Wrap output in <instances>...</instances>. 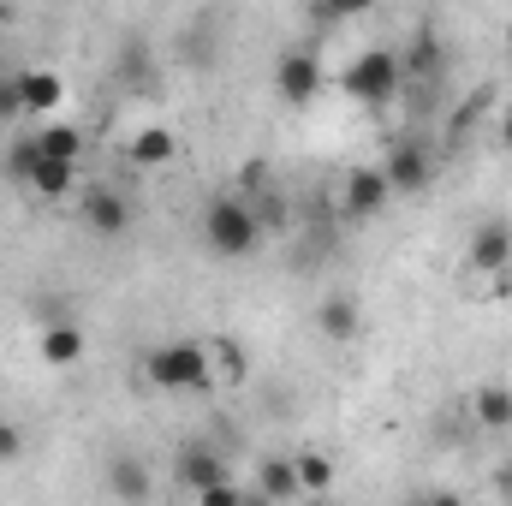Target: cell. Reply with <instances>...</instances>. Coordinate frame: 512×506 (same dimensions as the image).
I'll return each mask as SVG.
<instances>
[{
  "instance_id": "cell-1",
  "label": "cell",
  "mask_w": 512,
  "mask_h": 506,
  "mask_svg": "<svg viewBox=\"0 0 512 506\" xmlns=\"http://www.w3.org/2000/svg\"><path fill=\"white\" fill-rule=\"evenodd\" d=\"M203 245L215 256H251L262 245V221L245 197H215L203 209Z\"/></svg>"
},
{
  "instance_id": "cell-2",
  "label": "cell",
  "mask_w": 512,
  "mask_h": 506,
  "mask_svg": "<svg viewBox=\"0 0 512 506\" xmlns=\"http://www.w3.org/2000/svg\"><path fill=\"white\" fill-rule=\"evenodd\" d=\"M399 84H405V72H399V54H387V48H370V54H358V60L346 66V90H352L358 102H370V108L393 102Z\"/></svg>"
},
{
  "instance_id": "cell-3",
  "label": "cell",
  "mask_w": 512,
  "mask_h": 506,
  "mask_svg": "<svg viewBox=\"0 0 512 506\" xmlns=\"http://www.w3.org/2000/svg\"><path fill=\"white\" fill-rule=\"evenodd\" d=\"M209 346H161L149 352V381L155 387H209Z\"/></svg>"
},
{
  "instance_id": "cell-4",
  "label": "cell",
  "mask_w": 512,
  "mask_h": 506,
  "mask_svg": "<svg viewBox=\"0 0 512 506\" xmlns=\"http://www.w3.org/2000/svg\"><path fill=\"white\" fill-rule=\"evenodd\" d=\"M387 197H393V185H387V173H382V167H358V173L346 179L340 215H346V221H370V215L382 209Z\"/></svg>"
},
{
  "instance_id": "cell-5",
  "label": "cell",
  "mask_w": 512,
  "mask_h": 506,
  "mask_svg": "<svg viewBox=\"0 0 512 506\" xmlns=\"http://www.w3.org/2000/svg\"><path fill=\"white\" fill-rule=\"evenodd\" d=\"M382 173H387V185H393V191H423V185L435 179L429 149H423V143H411V137H405V143H393V155H387Z\"/></svg>"
},
{
  "instance_id": "cell-6",
  "label": "cell",
  "mask_w": 512,
  "mask_h": 506,
  "mask_svg": "<svg viewBox=\"0 0 512 506\" xmlns=\"http://www.w3.org/2000/svg\"><path fill=\"white\" fill-rule=\"evenodd\" d=\"M84 221H90V233H102V239H114V233H126L131 227V203L120 191H108V185H96L90 197H84Z\"/></svg>"
},
{
  "instance_id": "cell-7",
  "label": "cell",
  "mask_w": 512,
  "mask_h": 506,
  "mask_svg": "<svg viewBox=\"0 0 512 506\" xmlns=\"http://www.w3.org/2000/svg\"><path fill=\"white\" fill-rule=\"evenodd\" d=\"M316 84H322V66H316L310 54H298V48L274 66V90H280L286 102H310V96H316Z\"/></svg>"
},
{
  "instance_id": "cell-8",
  "label": "cell",
  "mask_w": 512,
  "mask_h": 506,
  "mask_svg": "<svg viewBox=\"0 0 512 506\" xmlns=\"http://www.w3.org/2000/svg\"><path fill=\"white\" fill-rule=\"evenodd\" d=\"M507 262H512V227L507 221H483V227L471 233V268L495 274V268H507Z\"/></svg>"
},
{
  "instance_id": "cell-9",
  "label": "cell",
  "mask_w": 512,
  "mask_h": 506,
  "mask_svg": "<svg viewBox=\"0 0 512 506\" xmlns=\"http://www.w3.org/2000/svg\"><path fill=\"white\" fill-rule=\"evenodd\" d=\"M60 102H66V78H54V72H24V114H30V120H48Z\"/></svg>"
},
{
  "instance_id": "cell-10",
  "label": "cell",
  "mask_w": 512,
  "mask_h": 506,
  "mask_svg": "<svg viewBox=\"0 0 512 506\" xmlns=\"http://www.w3.org/2000/svg\"><path fill=\"white\" fill-rule=\"evenodd\" d=\"M42 358H48V364H78V358H84V334H78L72 322H48V334H42Z\"/></svg>"
},
{
  "instance_id": "cell-11",
  "label": "cell",
  "mask_w": 512,
  "mask_h": 506,
  "mask_svg": "<svg viewBox=\"0 0 512 506\" xmlns=\"http://www.w3.org/2000/svg\"><path fill=\"white\" fill-rule=\"evenodd\" d=\"M185 483H191L197 495H227L221 465H215V453H203V447H191V453H185Z\"/></svg>"
},
{
  "instance_id": "cell-12",
  "label": "cell",
  "mask_w": 512,
  "mask_h": 506,
  "mask_svg": "<svg viewBox=\"0 0 512 506\" xmlns=\"http://www.w3.org/2000/svg\"><path fill=\"white\" fill-rule=\"evenodd\" d=\"M167 155H173V131L167 126H143L131 137V161H137V167H161Z\"/></svg>"
},
{
  "instance_id": "cell-13",
  "label": "cell",
  "mask_w": 512,
  "mask_h": 506,
  "mask_svg": "<svg viewBox=\"0 0 512 506\" xmlns=\"http://www.w3.org/2000/svg\"><path fill=\"white\" fill-rule=\"evenodd\" d=\"M72 167H78V161H54V155H42L36 173H30L24 185H36L42 197H66V191H72Z\"/></svg>"
},
{
  "instance_id": "cell-14",
  "label": "cell",
  "mask_w": 512,
  "mask_h": 506,
  "mask_svg": "<svg viewBox=\"0 0 512 506\" xmlns=\"http://www.w3.org/2000/svg\"><path fill=\"white\" fill-rule=\"evenodd\" d=\"M316 322H322L328 340H352V334H358V304H352V298H328Z\"/></svg>"
},
{
  "instance_id": "cell-15",
  "label": "cell",
  "mask_w": 512,
  "mask_h": 506,
  "mask_svg": "<svg viewBox=\"0 0 512 506\" xmlns=\"http://www.w3.org/2000/svg\"><path fill=\"white\" fill-rule=\"evenodd\" d=\"M477 423L507 429L512 423V387H483V393H477Z\"/></svg>"
},
{
  "instance_id": "cell-16",
  "label": "cell",
  "mask_w": 512,
  "mask_h": 506,
  "mask_svg": "<svg viewBox=\"0 0 512 506\" xmlns=\"http://www.w3.org/2000/svg\"><path fill=\"white\" fill-rule=\"evenodd\" d=\"M376 0H310V18L316 24H346V18H364Z\"/></svg>"
},
{
  "instance_id": "cell-17",
  "label": "cell",
  "mask_w": 512,
  "mask_h": 506,
  "mask_svg": "<svg viewBox=\"0 0 512 506\" xmlns=\"http://www.w3.org/2000/svg\"><path fill=\"white\" fill-rule=\"evenodd\" d=\"M114 78H126V84H149V48H143V42H126V48L114 54Z\"/></svg>"
},
{
  "instance_id": "cell-18",
  "label": "cell",
  "mask_w": 512,
  "mask_h": 506,
  "mask_svg": "<svg viewBox=\"0 0 512 506\" xmlns=\"http://www.w3.org/2000/svg\"><path fill=\"white\" fill-rule=\"evenodd\" d=\"M36 143H42V155H54V161H78V131L72 126H42Z\"/></svg>"
},
{
  "instance_id": "cell-19",
  "label": "cell",
  "mask_w": 512,
  "mask_h": 506,
  "mask_svg": "<svg viewBox=\"0 0 512 506\" xmlns=\"http://www.w3.org/2000/svg\"><path fill=\"white\" fill-rule=\"evenodd\" d=\"M262 495H304V483H298V465H286V459H274L268 471H262Z\"/></svg>"
},
{
  "instance_id": "cell-20",
  "label": "cell",
  "mask_w": 512,
  "mask_h": 506,
  "mask_svg": "<svg viewBox=\"0 0 512 506\" xmlns=\"http://www.w3.org/2000/svg\"><path fill=\"white\" fill-rule=\"evenodd\" d=\"M24 120V72H0V126Z\"/></svg>"
},
{
  "instance_id": "cell-21",
  "label": "cell",
  "mask_w": 512,
  "mask_h": 506,
  "mask_svg": "<svg viewBox=\"0 0 512 506\" xmlns=\"http://www.w3.org/2000/svg\"><path fill=\"white\" fill-rule=\"evenodd\" d=\"M108 483H114V495H126V501H143V495H149V483H143V471H137L131 459H120V465L108 471Z\"/></svg>"
},
{
  "instance_id": "cell-22",
  "label": "cell",
  "mask_w": 512,
  "mask_h": 506,
  "mask_svg": "<svg viewBox=\"0 0 512 506\" xmlns=\"http://www.w3.org/2000/svg\"><path fill=\"white\" fill-rule=\"evenodd\" d=\"M298 483L304 489H328V465L322 459H298Z\"/></svg>"
},
{
  "instance_id": "cell-23",
  "label": "cell",
  "mask_w": 512,
  "mask_h": 506,
  "mask_svg": "<svg viewBox=\"0 0 512 506\" xmlns=\"http://www.w3.org/2000/svg\"><path fill=\"white\" fill-rule=\"evenodd\" d=\"M18 447H24V429L18 423H0V459H18Z\"/></svg>"
},
{
  "instance_id": "cell-24",
  "label": "cell",
  "mask_w": 512,
  "mask_h": 506,
  "mask_svg": "<svg viewBox=\"0 0 512 506\" xmlns=\"http://www.w3.org/2000/svg\"><path fill=\"white\" fill-rule=\"evenodd\" d=\"M501 143H507V149H512V114H507V126H501Z\"/></svg>"
},
{
  "instance_id": "cell-25",
  "label": "cell",
  "mask_w": 512,
  "mask_h": 506,
  "mask_svg": "<svg viewBox=\"0 0 512 506\" xmlns=\"http://www.w3.org/2000/svg\"><path fill=\"white\" fill-rule=\"evenodd\" d=\"M501 495H512V471H507V477H501Z\"/></svg>"
}]
</instances>
